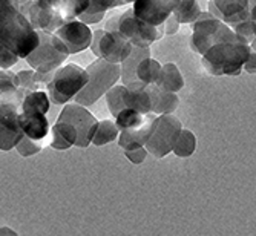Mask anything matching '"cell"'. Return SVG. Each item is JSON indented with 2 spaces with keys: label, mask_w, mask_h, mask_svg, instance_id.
Listing matches in <instances>:
<instances>
[{
  "label": "cell",
  "mask_w": 256,
  "mask_h": 236,
  "mask_svg": "<svg viewBox=\"0 0 256 236\" xmlns=\"http://www.w3.org/2000/svg\"><path fill=\"white\" fill-rule=\"evenodd\" d=\"M88 78L89 77L86 69L80 68L76 63H69L56 69L48 86H46V94H48L50 102L56 104L68 103L86 86Z\"/></svg>",
  "instance_id": "cell-5"
},
{
  "label": "cell",
  "mask_w": 256,
  "mask_h": 236,
  "mask_svg": "<svg viewBox=\"0 0 256 236\" xmlns=\"http://www.w3.org/2000/svg\"><path fill=\"white\" fill-rule=\"evenodd\" d=\"M50 106H51V102H50L48 94L44 90H32V92L25 94L20 110H32V112H40L46 115V112L50 110Z\"/></svg>",
  "instance_id": "cell-26"
},
{
  "label": "cell",
  "mask_w": 256,
  "mask_h": 236,
  "mask_svg": "<svg viewBox=\"0 0 256 236\" xmlns=\"http://www.w3.org/2000/svg\"><path fill=\"white\" fill-rule=\"evenodd\" d=\"M124 92H126L124 84H115L106 92L108 108H109V112L114 116H117V114L120 110L126 109V106H124Z\"/></svg>",
  "instance_id": "cell-31"
},
{
  "label": "cell",
  "mask_w": 256,
  "mask_h": 236,
  "mask_svg": "<svg viewBox=\"0 0 256 236\" xmlns=\"http://www.w3.org/2000/svg\"><path fill=\"white\" fill-rule=\"evenodd\" d=\"M89 48L96 54V57L103 58L109 63L120 64L129 57L134 46L117 31L109 32L104 30H98L92 34Z\"/></svg>",
  "instance_id": "cell-8"
},
{
  "label": "cell",
  "mask_w": 256,
  "mask_h": 236,
  "mask_svg": "<svg viewBox=\"0 0 256 236\" xmlns=\"http://www.w3.org/2000/svg\"><path fill=\"white\" fill-rule=\"evenodd\" d=\"M117 32L122 34L126 40L130 42L136 48H149V46L160 40L164 34V26H152L149 23L135 17L132 8L123 12L118 18Z\"/></svg>",
  "instance_id": "cell-7"
},
{
  "label": "cell",
  "mask_w": 256,
  "mask_h": 236,
  "mask_svg": "<svg viewBox=\"0 0 256 236\" xmlns=\"http://www.w3.org/2000/svg\"><path fill=\"white\" fill-rule=\"evenodd\" d=\"M37 32H38V44L26 57V62L36 72H42V74L54 72L68 58L69 52L63 42L54 32H44V31H37Z\"/></svg>",
  "instance_id": "cell-6"
},
{
  "label": "cell",
  "mask_w": 256,
  "mask_h": 236,
  "mask_svg": "<svg viewBox=\"0 0 256 236\" xmlns=\"http://www.w3.org/2000/svg\"><path fill=\"white\" fill-rule=\"evenodd\" d=\"M149 94H150V112L155 115L172 114L180 104V98L176 94L166 92L155 84H149Z\"/></svg>",
  "instance_id": "cell-20"
},
{
  "label": "cell",
  "mask_w": 256,
  "mask_h": 236,
  "mask_svg": "<svg viewBox=\"0 0 256 236\" xmlns=\"http://www.w3.org/2000/svg\"><path fill=\"white\" fill-rule=\"evenodd\" d=\"M181 0H134V14L152 26H160Z\"/></svg>",
  "instance_id": "cell-12"
},
{
  "label": "cell",
  "mask_w": 256,
  "mask_h": 236,
  "mask_svg": "<svg viewBox=\"0 0 256 236\" xmlns=\"http://www.w3.org/2000/svg\"><path fill=\"white\" fill-rule=\"evenodd\" d=\"M104 17H106V14H88V12H83V14L78 16V22L88 25V23H98Z\"/></svg>",
  "instance_id": "cell-38"
},
{
  "label": "cell",
  "mask_w": 256,
  "mask_h": 236,
  "mask_svg": "<svg viewBox=\"0 0 256 236\" xmlns=\"http://www.w3.org/2000/svg\"><path fill=\"white\" fill-rule=\"evenodd\" d=\"M242 69H246L248 74H254V70H256V54H254V51H252V54L248 56Z\"/></svg>",
  "instance_id": "cell-40"
},
{
  "label": "cell",
  "mask_w": 256,
  "mask_h": 236,
  "mask_svg": "<svg viewBox=\"0 0 256 236\" xmlns=\"http://www.w3.org/2000/svg\"><path fill=\"white\" fill-rule=\"evenodd\" d=\"M234 32L242 40L246 42L247 44H252L254 42V31H256V22H252V20H246V22H241L238 25L232 26Z\"/></svg>",
  "instance_id": "cell-33"
},
{
  "label": "cell",
  "mask_w": 256,
  "mask_h": 236,
  "mask_svg": "<svg viewBox=\"0 0 256 236\" xmlns=\"http://www.w3.org/2000/svg\"><path fill=\"white\" fill-rule=\"evenodd\" d=\"M10 6H14L11 0H0V11L5 10V8H10Z\"/></svg>",
  "instance_id": "cell-43"
},
{
  "label": "cell",
  "mask_w": 256,
  "mask_h": 236,
  "mask_svg": "<svg viewBox=\"0 0 256 236\" xmlns=\"http://www.w3.org/2000/svg\"><path fill=\"white\" fill-rule=\"evenodd\" d=\"M16 149L22 156H31V155L38 154L43 149V144H42V141H34V140L28 138L26 135H23L17 143Z\"/></svg>",
  "instance_id": "cell-34"
},
{
  "label": "cell",
  "mask_w": 256,
  "mask_h": 236,
  "mask_svg": "<svg viewBox=\"0 0 256 236\" xmlns=\"http://www.w3.org/2000/svg\"><path fill=\"white\" fill-rule=\"evenodd\" d=\"M144 120V115L140 114L134 109H123L115 116V126L118 128V130H126V129H134L140 126Z\"/></svg>",
  "instance_id": "cell-30"
},
{
  "label": "cell",
  "mask_w": 256,
  "mask_h": 236,
  "mask_svg": "<svg viewBox=\"0 0 256 236\" xmlns=\"http://www.w3.org/2000/svg\"><path fill=\"white\" fill-rule=\"evenodd\" d=\"M18 120L23 135H26L34 141H42L50 134V123L46 120L44 114L32 110H20Z\"/></svg>",
  "instance_id": "cell-17"
},
{
  "label": "cell",
  "mask_w": 256,
  "mask_h": 236,
  "mask_svg": "<svg viewBox=\"0 0 256 236\" xmlns=\"http://www.w3.org/2000/svg\"><path fill=\"white\" fill-rule=\"evenodd\" d=\"M18 11L26 17V20L31 23V26L36 31L56 32L64 23L63 17L57 11L40 5L37 0H31L26 5H23Z\"/></svg>",
  "instance_id": "cell-13"
},
{
  "label": "cell",
  "mask_w": 256,
  "mask_h": 236,
  "mask_svg": "<svg viewBox=\"0 0 256 236\" xmlns=\"http://www.w3.org/2000/svg\"><path fill=\"white\" fill-rule=\"evenodd\" d=\"M120 2H122L123 5H126V4H134V0H120Z\"/></svg>",
  "instance_id": "cell-44"
},
{
  "label": "cell",
  "mask_w": 256,
  "mask_h": 236,
  "mask_svg": "<svg viewBox=\"0 0 256 236\" xmlns=\"http://www.w3.org/2000/svg\"><path fill=\"white\" fill-rule=\"evenodd\" d=\"M86 72L89 77L88 83L74 97L77 104L80 106L94 104L112 86H115V83L120 78V64L97 58L94 63L88 66Z\"/></svg>",
  "instance_id": "cell-3"
},
{
  "label": "cell",
  "mask_w": 256,
  "mask_h": 236,
  "mask_svg": "<svg viewBox=\"0 0 256 236\" xmlns=\"http://www.w3.org/2000/svg\"><path fill=\"white\" fill-rule=\"evenodd\" d=\"M51 134H52L51 146L57 150H66L71 146H76L77 143V134L74 128L63 120H57Z\"/></svg>",
  "instance_id": "cell-21"
},
{
  "label": "cell",
  "mask_w": 256,
  "mask_h": 236,
  "mask_svg": "<svg viewBox=\"0 0 256 236\" xmlns=\"http://www.w3.org/2000/svg\"><path fill=\"white\" fill-rule=\"evenodd\" d=\"M254 44L226 42L214 44L202 54V66L210 76H240Z\"/></svg>",
  "instance_id": "cell-2"
},
{
  "label": "cell",
  "mask_w": 256,
  "mask_h": 236,
  "mask_svg": "<svg viewBox=\"0 0 256 236\" xmlns=\"http://www.w3.org/2000/svg\"><path fill=\"white\" fill-rule=\"evenodd\" d=\"M201 12L202 11H201L196 0H181V2L175 6V10L172 11V16L176 18L180 25H182V23H189V25H192V23L200 17Z\"/></svg>",
  "instance_id": "cell-27"
},
{
  "label": "cell",
  "mask_w": 256,
  "mask_h": 236,
  "mask_svg": "<svg viewBox=\"0 0 256 236\" xmlns=\"http://www.w3.org/2000/svg\"><path fill=\"white\" fill-rule=\"evenodd\" d=\"M155 86L172 94H176L184 88V78L175 63H166L161 66V74Z\"/></svg>",
  "instance_id": "cell-22"
},
{
  "label": "cell",
  "mask_w": 256,
  "mask_h": 236,
  "mask_svg": "<svg viewBox=\"0 0 256 236\" xmlns=\"http://www.w3.org/2000/svg\"><path fill=\"white\" fill-rule=\"evenodd\" d=\"M196 149V138L195 135L188 130V129H181L175 144H174V152L176 156H181V158H186V156H190Z\"/></svg>",
  "instance_id": "cell-29"
},
{
  "label": "cell",
  "mask_w": 256,
  "mask_h": 236,
  "mask_svg": "<svg viewBox=\"0 0 256 236\" xmlns=\"http://www.w3.org/2000/svg\"><path fill=\"white\" fill-rule=\"evenodd\" d=\"M58 120H63L74 128L77 134V148H88L90 144V140L97 130L98 120L84 106L77 103L64 106L58 115Z\"/></svg>",
  "instance_id": "cell-11"
},
{
  "label": "cell",
  "mask_w": 256,
  "mask_h": 236,
  "mask_svg": "<svg viewBox=\"0 0 256 236\" xmlns=\"http://www.w3.org/2000/svg\"><path fill=\"white\" fill-rule=\"evenodd\" d=\"M120 16H122V14H118V12H110V14L108 16V20H106V30H104V31H109V32L117 31Z\"/></svg>",
  "instance_id": "cell-39"
},
{
  "label": "cell",
  "mask_w": 256,
  "mask_h": 236,
  "mask_svg": "<svg viewBox=\"0 0 256 236\" xmlns=\"http://www.w3.org/2000/svg\"><path fill=\"white\" fill-rule=\"evenodd\" d=\"M192 50L198 54H204L214 44L226 43V42H242L230 26L214 17L210 12H201L200 17L192 23Z\"/></svg>",
  "instance_id": "cell-4"
},
{
  "label": "cell",
  "mask_w": 256,
  "mask_h": 236,
  "mask_svg": "<svg viewBox=\"0 0 256 236\" xmlns=\"http://www.w3.org/2000/svg\"><path fill=\"white\" fill-rule=\"evenodd\" d=\"M11 2H12V5H14L17 10H20L23 5H26L28 2H31V0H11Z\"/></svg>",
  "instance_id": "cell-42"
},
{
  "label": "cell",
  "mask_w": 256,
  "mask_h": 236,
  "mask_svg": "<svg viewBox=\"0 0 256 236\" xmlns=\"http://www.w3.org/2000/svg\"><path fill=\"white\" fill-rule=\"evenodd\" d=\"M117 136H118V128L115 126V123L110 120H103V122H98L97 130L94 136H92L90 143L96 146H104L110 143V141L117 140Z\"/></svg>",
  "instance_id": "cell-28"
},
{
  "label": "cell",
  "mask_w": 256,
  "mask_h": 236,
  "mask_svg": "<svg viewBox=\"0 0 256 236\" xmlns=\"http://www.w3.org/2000/svg\"><path fill=\"white\" fill-rule=\"evenodd\" d=\"M89 6V0H64L63 18L64 22H71L80 14H83Z\"/></svg>",
  "instance_id": "cell-32"
},
{
  "label": "cell",
  "mask_w": 256,
  "mask_h": 236,
  "mask_svg": "<svg viewBox=\"0 0 256 236\" xmlns=\"http://www.w3.org/2000/svg\"><path fill=\"white\" fill-rule=\"evenodd\" d=\"M150 57V51L149 48H136L134 46L129 57L122 63L120 66V78L123 82L124 86H128L129 83H134L136 82V77H135V69L138 66V63Z\"/></svg>",
  "instance_id": "cell-23"
},
{
  "label": "cell",
  "mask_w": 256,
  "mask_h": 236,
  "mask_svg": "<svg viewBox=\"0 0 256 236\" xmlns=\"http://www.w3.org/2000/svg\"><path fill=\"white\" fill-rule=\"evenodd\" d=\"M38 44V32L16 6L0 11V51L26 58Z\"/></svg>",
  "instance_id": "cell-1"
},
{
  "label": "cell",
  "mask_w": 256,
  "mask_h": 236,
  "mask_svg": "<svg viewBox=\"0 0 256 236\" xmlns=\"http://www.w3.org/2000/svg\"><path fill=\"white\" fill-rule=\"evenodd\" d=\"M124 106L129 109H134L140 114H150V94H149V84H144L142 82H134L126 86L124 92Z\"/></svg>",
  "instance_id": "cell-19"
},
{
  "label": "cell",
  "mask_w": 256,
  "mask_h": 236,
  "mask_svg": "<svg viewBox=\"0 0 256 236\" xmlns=\"http://www.w3.org/2000/svg\"><path fill=\"white\" fill-rule=\"evenodd\" d=\"M208 12L230 28L246 20L256 22L254 0H210Z\"/></svg>",
  "instance_id": "cell-10"
},
{
  "label": "cell",
  "mask_w": 256,
  "mask_h": 236,
  "mask_svg": "<svg viewBox=\"0 0 256 236\" xmlns=\"http://www.w3.org/2000/svg\"><path fill=\"white\" fill-rule=\"evenodd\" d=\"M37 2L46 8H50L52 11H57L63 17V10H64V0H37ZM64 20V18H63Z\"/></svg>",
  "instance_id": "cell-36"
},
{
  "label": "cell",
  "mask_w": 256,
  "mask_h": 236,
  "mask_svg": "<svg viewBox=\"0 0 256 236\" xmlns=\"http://www.w3.org/2000/svg\"><path fill=\"white\" fill-rule=\"evenodd\" d=\"M156 122V115L155 114H146L143 123L134 128V129H126L122 130L120 138H118V144L124 150H134L138 148H143L154 130V124Z\"/></svg>",
  "instance_id": "cell-16"
},
{
  "label": "cell",
  "mask_w": 256,
  "mask_h": 236,
  "mask_svg": "<svg viewBox=\"0 0 256 236\" xmlns=\"http://www.w3.org/2000/svg\"><path fill=\"white\" fill-rule=\"evenodd\" d=\"M181 129H182L181 123L175 115L166 114V115L156 116L154 130L148 140V143L144 144L146 150L154 154L156 158L166 156L174 149V144Z\"/></svg>",
  "instance_id": "cell-9"
},
{
  "label": "cell",
  "mask_w": 256,
  "mask_h": 236,
  "mask_svg": "<svg viewBox=\"0 0 256 236\" xmlns=\"http://www.w3.org/2000/svg\"><path fill=\"white\" fill-rule=\"evenodd\" d=\"M160 74H161V64L150 57L140 62L135 69L136 80L144 84H156Z\"/></svg>",
  "instance_id": "cell-25"
},
{
  "label": "cell",
  "mask_w": 256,
  "mask_h": 236,
  "mask_svg": "<svg viewBox=\"0 0 256 236\" xmlns=\"http://www.w3.org/2000/svg\"><path fill=\"white\" fill-rule=\"evenodd\" d=\"M54 34L63 42L69 54H77L88 50L92 42V31L78 20L64 22Z\"/></svg>",
  "instance_id": "cell-14"
},
{
  "label": "cell",
  "mask_w": 256,
  "mask_h": 236,
  "mask_svg": "<svg viewBox=\"0 0 256 236\" xmlns=\"http://www.w3.org/2000/svg\"><path fill=\"white\" fill-rule=\"evenodd\" d=\"M0 236H18V234L10 227H2L0 228Z\"/></svg>",
  "instance_id": "cell-41"
},
{
  "label": "cell",
  "mask_w": 256,
  "mask_h": 236,
  "mask_svg": "<svg viewBox=\"0 0 256 236\" xmlns=\"http://www.w3.org/2000/svg\"><path fill=\"white\" fill-rule=\"evenodd\" d=\"M162 26H164V34H168V36H174L175 32H178L180 23H178V22H176V18L170 14V16L164 20V23H162Z\"/></svg>",
  "instance_id": "cell-37"
},
{
  "label": "cell",
  "mask_w": 256,
  "mask_h": 236,
  "mask_svg": "<svg viewBox=\"0 0 256 236\" xmlns=\"http://www.w3.org/2000/svg\"><path fill=\"white\" fill-rule=\"evenodd\" d=\"M25 92L18 84L16 74L8 69H0V106H16L20 109Z\"/></svg>",
  "instance_id": "cell-18"
},
{
  "label": "cell",
  "mask_w": 256,
  "mask_h": 236,
  "mask_svg": "<svg viewBox=\"0 0 256 236\" xmlns=\"http://www.w3.org/2000/svg\"><path fill=\"white\" fill-rule=\"evenodd\" d=\"M124 155H126V158L130 160L132 162H135V164H142V162L146 160V156H148V150L143 149V148H138V149H134V150H126Z\"/></svg>",
  "instance_id": "cell-35"
},
{
  "label": "cell",
  "mask_w": 256,
  "mask_h": 236,
  "mask_svg": "<svg viewBox=\"0 0 256 236\" xmlns=\"http://www.w3.org/2000/svg\"><path fill=\"white\" fill-rule=\"evenodd\" d=\"M54 72L50 74H42V72H36V70H20L18 74H16L17 78V84L18 88L28 94L32 90H43L46 86H48L51 77Z\"/></svg>",
  "instance_id": "cell-24"
},
{
  "label": "cell",
  "mask_w": 256,
  "mask_h": 236,
  "mask_svg": "<svg viewBox=\"0 0 256 236\" xmlns=\"http://www.w3.org/2000/svg\"><path fill=\"white\" fill-rule=\"evenodd\" d=\"M18 114L16 106H0V150L14 149L23 136Z\"/></svg>",
  "instance_id": "cell-15"
}]
</instances>
